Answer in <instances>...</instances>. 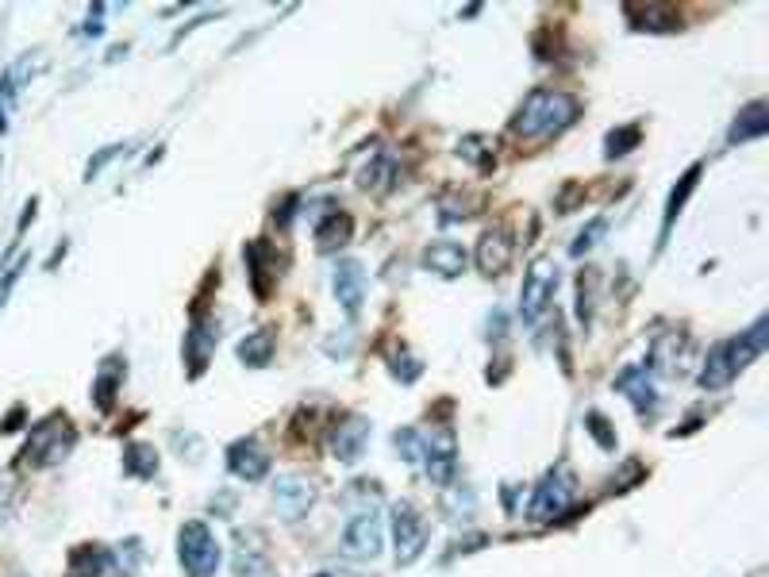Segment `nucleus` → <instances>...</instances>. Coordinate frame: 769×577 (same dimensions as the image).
Here are the masks:
<instances>
[{
  "label": "nucleus",
  "instance_id": "72a5a7b5",
  "mask_svg": "<svg viewBox=\"0 0 769 577\" xmlns=\"http://www.w3.org/2000/svg\"><path fill=\"white\" fill-rule=\"evenodd\" d=\"M120 151H124V147H108V151H100L97 158H93V162H89V170H85V177H89V181H93V177L100 174V166H104V162H112V158H116V154H120Z\"/></svg>",
  "mask_w": 769,
  "mask_h": 577
},
{
  "label": "nucleus",
  "instance_id": "6e6552de",
  "mask_svg": "<svg viewBox=\"0 0 769 577\" xmlns=\"http://www.w3.org/2000/svg\"><path fill=\"white\" fill-rule=\"evenodd\" d=\"M385 547V531H381V520L373 516V512H358V516H350V524L343 527V551L350 558H358V562H370L377 558Z\"/></svg>",
  "mask_w": 769,
  "mask_h": 577
},
{
  "label": "nucleus",
  "instance_id": "cd10ccee",
  "mask_svg": "<svg viewBox=\"0 0 769 577\" xmlns=\"http://www.w3.org/2000/svg\"><path fill=\"white\" fill-rule=\"evenodd\" d=\"M608 231V220L604 216H596V220H589V227H581V235H577V243L570 247L573 258H581V254H589L600 243V235Z\"/></svg>",
  "mask_w": 769,
  "mask_h": 577
},
{
  "label": "nucleus",
  "instance_id": "39448f33",
  "mask_svg": "<svg viewBox=\"0 0 769 577\" xmlns=\"http://www.w3.org/2000/svg\"><path fill=\"white\" fill-rule=\"evenodd\" d=\"M393 547H397L400 566H412L427 551V520L412 501L393 504Z\"/></svg>",
  "mask_w": 769,
  "mask_h": 577
},
{
  "label": "nucleus",
  "instance_id": "20e7f679",
  "mask_svg": "<svg viewBox=\"0 0 769 577\" xmlns=\"http://www.w3.org/2000/svg\"><path fill=\"white\" fill-rule=\"evenodd\" d=\"M74 443H77V435H74V427L66 424H58V420H47V424H39L35 431H31V439H27V447H24V462L27 466H58L62 458H70V451H74Z\"/></svg>",
  "mask_w": 769,
  "mask_h": 577
},
{
  "label": "nucleus",
  "instance_id": "f704fd0d",
  "mask_svg": "<svg viewBox=\"0 0 769 577\" xmlns=\"http://www.w3.org/2000/svg\"><path fill=\"white\" fill-rule=\"evenodd\" d=\"M316 577H331V574H316Z\"/></svg>",
  "mask_w": 769,
  "mask_h": 577
},
{
  "label": "nucleus",
  "instance_id": "4468645a",
  "mask_svg": "<svg viewBox=\"0 0 769 577\" xmlns=\"http://www.w3.org/2000/svg\"><path fill=\"white\" fill-rule=\"evenodd\" d=\"M423 266L439 277H462L466 266H470V254H466L462 243H454V239H439V243H431V247L423 251Z\"/></svg>",
  "mask_w": 769,
  "mask_h": 577
},
{
  "label": "nucleus",
  "instance_id": "9d476101",
  "mask_svg": "<svg viewBox=\"0 0 769 577\" xmlns=\"http://www.w3.org/2000/svg\"><path fill=\"white\" fill-rule=\"evenodd\" d=\"M227 470L239 481H262L270 474V454L266 447H258V439H235L227 447Z\"/></svg>",
  "mask_w": 769,
  "mask_h": 577
},
{
  "label": "nucleus",
  "instance_id": "7ed1b4c3",
  "mask_svg": "<svg viewBox=\"0 0 769 577\" xmlns=\"http://www.w3.org/2000/svg\"><path fill=\"white\" fill-rule=\"evenodd\" d=\"M558 266H554V258H535L531 262V270L523 274V289H520V316L527 324H539L546 312H550V304H554V293H558Z\"/></svg>",
  "mask_w": 769,
  "mask_h": 577
},
{
  "label": "nucleus",
  "instance_id": "5701e85b",
  "mask_svg": "<svg viewBox=\"0 0 769 577\" xmlns=\"http://www.w3.org/2000/svg\"><path fill=\"white\" fill-rule=\"evenodd\" d=\"M239 358H243V366H266L273 358V331H266V327H258V331H250L247 339L239 343Z\"/></svg>",
  "mask_w": 769,
  "mask_h": 577
},
{
  "label": "nucleus",
  "instance_id": "c85d7f7f",
  "mask_svg": "<svg viewBox=\"0 0 769 577\" xmlns=\"http://www.w3.org/2000/svg\"><path fill=\"white\" fill-rule=\"evenodd\" d=\"M639 139H643V131H639L635 124L620 127V131H612V135H608V147H604V154H608V158H623V154L631 151Z\"/></svg>",
  "mask_w": 769,
  "mask_h": 577
},
{
  "label": "nucleus",
  "instance_id": "bb28decb",
  "mask_svg": "<svg viewBox=\"0 0 769 577\" xmlns=\"http://www.w3.org/2000/svg\"><path fill=\"white\" fill-rule=\"evenodd\" d=\"M120 381H124V362H120V358H108V362H104V370H100V377H97V385H93L100 408H108V404H112V397H116V385H120Z\"/></svg>",
  "mask_w": 769,
  "mask_h": 577
},
{
  "label": "nucleus",
  "instance_id": "b1692460",
  "mask_svg": "<svg viewBox=\"0 0 769 577\" xmlns=\"http://www.w3.org/2000/svg\"><path fill=\"white\" fill-rule=\"evenodd\" d=\"M696 177H700V166H689L685 174H681V185L670 193V204H666V220H662V235L673 227V220L681 216V208H685V201H689V193L696 189Z\"/></svg>",
  "mask_w": 769,
  "mask_h": 577
},
{
  "label": "nucleus",
  "instance_id": "a211bd4d",
  "mask_svg": "<svg viewBox=\"0 0 769 577\" xmlns=\"http://www.w3.org/2000/svg\"><path fill=\"white\" fill-rule=\"evenodd\" d=\"M766 131H769V104L754 101V104H746L743 112H739V120L731 124V131H727V143H731V147H739V143H750V139H762Z\"/></svg>",
  "mask_w": 769,
  "mask_h": 577
},
{
  "label": "nucleus",
  "instance_id": "aec40b11",
  "mask_svg": "<svg viewBox=\"0 0 769 577\" xmlns=\"http://www.w3.org/2000/svg\"><path fill=\"white\" fill-rule=\"evenodd\" d=\"M112 566V551L104 547H77L70 554V577H104Z\"/></svg>",
  "mask_w": 769,
  "mask_h": 577
},
{
  "label": "nucleus",
  "instance_id": "f257e3e1",
  "mask_svg": "<svg viewBox=\"0 0 769 577\" xmlns=\"http://www.w3.org/2000/svg\"><path fill=\"white\" fill-rule=\"evenodd\" d=\"M581 116V104L573 93H562V89H535L527 101L520 104L516 120H512V131L520 139H554L562 135L566 127H573V120Z\"/></svg>",
  "mask_w": 769,
  "mask_h": 577
},
{
  "label": "nucleus",
  "instance_id": "473e14b6",
  "mask_svg": "<svg viewBox=\"0 0 769 577\" xmlns=\"http://www.w3.org/2000/svg\"><path fill=\"white\" fill-rule=\"evenodd\" d=\"M393 374H397L400 381H416V377L423 374V366L416 358H393Z\"/></svg>",
  "mask_w": 769,
  "mask_h": 577
},
{
  "label": "nucleus",
  "instance_id": "9b49d317",
  "mask_svg": "<svg viewBox=\"0 0 769 577\" xmlns=\"http://www.w3.org/2000/svg\"><path fill=\"white\" fill-rule=\"evenodd\" d=\"M366 443H370V420H362V416H347L343 424L331 431V454L343 466H354L366 454Z\"/></svg>",
  "mask_w": 769,
  "mask_h": 577
},
{
  "label": "nucleus",
  "instance_id": "0eeeda50",
  "mask_svg": "<svg viewBox=\"0 0 769 577\" xmlns=\"http://www.w3.org/2000/svg\"><path fill=\"white\" fill-rule=\"evenodd\" d=\"M420 462L427 477L435 481V485H454V474H458V451H454V435L450 431H431V435H423V451H420Z\"/></svg>",
  "mask_w": 769,
  "mask_h": 577
},
{
  "label": "nucleus",
  "instance_id": "2eb2a0df",
  "mask_svg": "<svg viewBox=\"0 0 769 577\" xmlns=\"http://www.w3.org/2000/svg\"><path fill=\"white\" fill-rule=\"evenodd\" d=\"M512 251H516V247H512V239H508L500 227L497 231H485V235L477 239V254H473V258H477V270L489 277L504 274L508 262H512Z\"/></svg>",
  "mask_w": 769,
  "mask_h": 577
},
{
  "label": "nucleus",
  "instance_id": "6ab92c4d",
  "mask_svg": "<svg viewBox=\"0 0 769 577\" xmlns=\"http://www.w3.org/2000/svg\"><path fill=\"white\" fill-rule=\"evenodd\" d=\"M350 216L347 212H327L320 224H316V247H320L323 254L327 251H339L343 243L350 239Z\"/></svg>",
  "mask_w": 769,
  "mask_h": 577
},
{
  "label": "nucleus",
  "instance_id": "423d86ee",
  "mask_svg": "<svg viewBox=\"0 0 769 577\" xmlns=\"http://www.w3.org/2000/svg\"><path fill=\"white\" fill-rule=\"evenodd\" d=\"M573 504V477L566 470H550V474L535 485V497L527 504V516L535 524H546L554 516H562L566 508Z\"/></svg>",
  "mask_w": 769,
  "mask_h": 577
},
{
  "label": "nucleus",
  "instance_id": "f03ea898",
  "mask_svg": "<svg viewBox=\"0 0 769 577\" xmlns=\"http://www.w3.org/2000/svg\"><path fill=\"white\" fill-rule=\"evenodd\" d=\"M177 558H181V566H185L189 577H212L220 570V543L208 531V524L189 520L177 531Z\"/></svg>",
  "mask_w": 769,
  "mask_h": 577
},
{
  "label": "nucleus",
  "instance_id": "1a4fd4ad",
  "mask_svg": "<svg viewBox=\"0 0 769 577\" xmlns=\"http://www.w3.org/2000/svg\"><path fill=\"white\" fill-rule=\"evenodd\" d=\"M273 504H277V512H281L285 520H300V516H308V508L316 504V485L300 474L277 477V485H273Z\"/></svg>",
  "mask_w": 769,
  "mask_h": 577
},
{
  "label": "nucleus",
  "instance_id": "f3484780",
  "mask_svg": "<svg viewBox=\"0 0 769 577\" xmlns=\"http://www.w3.org/2000/svg\"><path fill=\"white\" fill-rule=\"evenodd\" d=\"M235 577H273V562H270V554H266V547H262V535H258V531L239 535Z\"/></svg>",
  "mask_w": 769,
  "mask_h": 577
},
{
  "label": "nucleus",
  "instance_id": "7c9ffc66",
  "mask_svg": "<svg viewBox=\"0 0 769 577\" xmlns=\"http://www.w3.org/2000/svg\"><path fill=\"white\" fill-rule=\"evenodd\" d=\"M458 154H462V158H470V162H477V166H485V170L493 166V147H485V139H481V135L462 139V143H458Z\"/></svg>",
  "mask_w": 769,
  "mask_h": 577
},
{
  "label": "nucleus",
  "instance_id": "4be33fe9",
  "mask_svg": "<svg viewBox=\"0 0 769 577\" xmlns=\"http://www.w3.org/2000/svg\"><path fill=\"white\" fill-rule=\"evenodd\" d=\"M358 185H362V189H370V193H385V189H393V185H397V162H393L389 154H377L370 166L358 174Z\"/></svg>",
  "mask_w": 769,
  "mask_h": 577
},
{
  "label": "nucleus",
  "instance_id": "2f4dec72",
  "mask_svg": "<svg viewBox=\"0 0 769 577\" xmlns=\"http://www.w3.org/2000/svg\"><path fill=\"white\" fill-rule=\"evenodd\" d=\"M585 427L593 431V435H596V443H600L604 451H616V431L608 427V420H604L600 412H589V416H585Z\"/></svg>",
  "mask_w": 769,
  "mask_h": 577
},
{
  "label": "nucleus",
  "instance_id": "dca6fc26",
  "mask_svg": "<svg viewBox=\"0 0 769 577\" xmlns=\"http://www.w3.org/2000/svg\"><path fill=\"white\" fill-rule=\"evenodd\" d=\"M739 374V366H735V358H731V343H716L708 358H704V366H700V389H708V393H716V389H727L731 381Z\"/></svg>",
  "mask_w": 769,
  "mask_h": 577
},
{
  "label": "nucleus",
  "instance_id": "a878e982",
  "mask_svg": "<svg viewBox=\"0 0 769 577\" xmlns=\"http://www.w3.org/2000/svg\"><path fill=\"white\" fill-rule=\"evenodd\" d=\"M124 470L131 477H154L158 474V454L147 443H131L124 454Z\"/></svg>",
  "mask_w": 769,
  "mask_h": 577
},
{
  "label": "nucleus",
  "instance_id": "c756f323",
  "mask_svg": "<svg viewBox=\"0 0 769 577\" xmlns=\"http://www.w3.org/2000/svg\"><path fill=\"white\" fill-rule=\"evenodd\" d=\"M143 562V547H139V539H127L120 543V551H112V566H120V574L131 577L135 574V566Z\"/></svg>",
  "mask_w": 769,
  "mask_h": 577
},
{
  "label": "nucleus",
  "instance_id": "f8f14e48",
  "mask_svg": "<svg viewBox=\"0 0 769 577\" xmlns=\"http://www.w3.org/2000/svg\"><path fill=\"white\" fill-rule=\"evenodd\" d=\"M616 389H620L627 401L635 404L639 416H650L658 408V393H654V377H650V366L639 362V366H627L620 377H616Z\"/></svg>",
  "mask_w": 769,
  "mask_h": 577
},
{
  "label": "nucleus",
  "instance_id": "ddd939ff",
  "mask_svg": "<svg viewBox=\"0 0 769 577\" xmlns=\"http://www.w3.org/2000/svg\"><path fill=\"white\" fill-rule=\"evenodd\" d=\"M331 285H335V297L339 304L347 308V316H358V308L366 301V270L358 266V262H339L335 266V277H331Z\"/></svg>",
  "mask_w": 769,
  "mask_h": 577
},
{
  "label": "nucleus",
  "instance_id": "412c9836",
  "mask_svg": "<svg viewBox=\"0 0 769 577\" xmlns=\"http://www.w3.org/2000/svg\"><path fill=\"white\" fill-rule=\"evenodd\" d=\"M216 339H220V331H212L204 320L193 324L189 339H185V354H189V362H193V374H200V370L208 366V354H212V347H216Z\"/></svg>",
  "mask_w": 769,
  "mask_h": 577
},
{
  "label": "nucleus",
  "instance_id": "393cba45",
  "mask_svg": "<svg viewBox=\"0 0 769 577\" xmlns=\"http://www.w3.org/2000/svg\"><path fill=\"white\" fill-rule=\"evenodd\" d=\"M627 16L631 20H643V24H635L639 31H677L681 20L666 12V8H658V4H650V8H627Z\"/></svg>",
  "mask_w": 769,
  "mask_h": 577
}]
</instances>
